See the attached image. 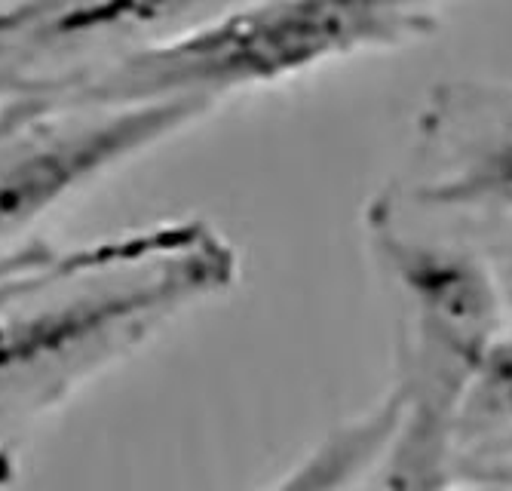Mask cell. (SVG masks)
<instances>
[{
	"label": "cell",
	"mask_w": 512,
	"mask_h": 491,
	"mask_svg": "<svg viewBox=\"0 0 512 491\" xmlns=\"http://www.w3.org/2000/svg\"><path fill=\"white\" fill-rule=\"evenodd\" d=\"M365 228L402 304L399 427L384 479L402 491H448L463 390L509 329L500 286L485 252L408 231L393 197L368 206Z\"/></svg>",
	"instance_id": "obj_1"
},
{
	"label": "cell",
	"mask_w": 512,
	"mask_h": 491,
	"mask_svg": "<svg viewBox=\"0 0 512 491\" xmlns=\"http://www.w3.org/2000/svg\"><path fill=\"white\" fill-rule=\"evenodd\" d=\"M439 0H246L132 50L80 86L86 105L197 96L221 102L430 31Z\"/></svg>",
	"instance_id": "obj_2"
},
{
	"label": "cell",
	"mask_w": 512,
	"mask_h": 491,
	"mask_svg": "<svg viewBox=\"0 0 512 491\" xmlns=\"http://www.w3.org/2000/svg\"><path fill=\"white\" fill-rule=\"evenodd\" d=\"M234 280L237 252L197 225L181 246L126 267L117 280L0 307V399L108 360Z\"/></svg>",
	"instance_id": "obj_3"
},
{
	"label": "cell",
	"mask_w": 512,
	"mask_h": 491,
	"mask_svg": "<svg viewBox=\"0 0 512 491\" xmlns=\"http://www.w3.org/2000/svg\"><path fill=\"white\" fill-rule=\"evenodd\" d=\"M218 102L197 96L96 105L74 123L46 114L0 142V240L28 231L92 182L178 136Z\"/></svg>",
	"instance_id": "obj_4"
},
{
	"label": "cell",
	"mask_w": 512,
	"mask_h": 491,
	"mask_svg": "<svg viewBox=\"0 0 512 491\" xmlns=\"http://www.w3.org/2000/svg\"><path fill=\"white\" fill-rule=\"evenodd\" d=\"M424 175L408 200L463 215L512 212V86L439 83L417 117Z\"/></svg>",
	"instance_id": "obj_5"
},
{
	"label": "cell",
	"mask_w": 512,
	"mask_h": 491,
	"mask_svg": "<svg viewBox=\"0 0 512 491\" xmlns=\"http://www.w3.org/2000/svg\"><path fill=\"white\" fill-rule=\"evenodd\" d=\"M224 0H19L0 10V59L65 56L120 40H160L224 10Z\"/></svg>",
	"instance_id": "obj_6"
},
{
	"label": "cell",
	"mask_w": 512,
	"mask_h": 491,
	"mask_svg": "<svg viewBox=\"0 0 512 491\" xmlns=\"http://www.w3.org/2000/svg\"><path fill=\"white\" fill-rule=\"evenodd\" d=\"M399 427V396L390 387L375 406L341 421L264 491H375Z\"/></svg>",
	"instance_id": "obj_7"
},
{
	"label": "cell",
	"mask_w": 512,
	"mask_h": 491,
	"mask_svg": "<svg viewBox=\"0 0 512 491\" xmlns=\"http://www.w3.org/2000/svg\"><path fill=\"white\" fill-rule=\"evenodd\" d=\"M512 433V329H506L476 366L454 418V464Z\"/></svg>",
	"instance_id": "obj_8"
},
{
	"label": "cell",
	"mask_w": 512,
	"mask_h": 491,
	"mask_svg": "<svg viewBox=\"0 0 512 491\" xmlns=\"http://www.w3.org/2000/svg\"><path fill=\"white\" fill-rule=\"evenodd\" d=\"M454 473L488 491H512V433L479 445L476 452L457 458ZM454 476V479H457Z\"/></svg>",
	"instance_id": "obj_9"
},
{
	"label": "cell",
	"mask_w": 512,
	"mask_h": 491,
	"mask_svg": "<svg viewBox=\"0 0 512 491\" xmlns=\"http://www.w3.org/2000/svg\"><path fill=\"white\" fill-rule=\"evenodd\" d=\"M497 231L491 246L485 249V258L494 271V280L500 286V298H503V310H506V323L512 329V212L497 215Z\"/></svg>",
	"instance_id": "obj_10"
},
{
	"label": "cell",
	"mask_w": 512,
	"mask_h": 491,
	"mask_svg": "<svg viewBox=\"0 0 512 491\" xmlns=\"http://www.w3.org/2000/svg\"><path fill=\"white\" fill-rule=\"evenodd\" d=\"M46 114H53V105L40 93H25V96L10 99L7 105H0V142Z\"/></svg>",
	"instance_id": "obj_11"
},
{
	"label": "cell",
	"mask_w": 512,
	"mask_h": 491,
	"mask_svg": "<svg viewBox=\"0 0 512 491\" xmlns=\"http://www.w3.org/2000/svg\"><path fill=\"white\" fill-rule=\"evenodd\" d=\"M13 86V77H7V74H0V89H10Z\"/></svg>",
	"instance_id": "obj_12"
},
{
	"label": "cell",
	"mask_w": 512,
	"mask_h": 491,
	"mask_svg": "<svg viewBox=\"0 0 512 491\" xmlns=\"http://www.w3.org/2000/svg\"><path fill=\"white\" fill-rule=\"evenodd\" d=\"M0 418H4V406H0Z\"/></svg>",
	"instance_id": "obj_13"
}]
</instances>
